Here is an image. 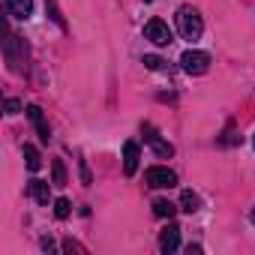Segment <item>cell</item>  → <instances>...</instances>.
<instances>
[{
  "label": "cell",
  "mask_w": 255,
  "mask_h": 255,
  "mask_svg": "<svg viewBox=\"0 0 255 255\" xmlns=\"http://www.w3.org/2000/svg\"><path fill=\"white\" fill-rule=\"evenodd\" d=\"M174 18H177V33H180L183 39L195 42V39L201 36L204 24H201V15H198V9H192V6H180Z\"/></svg>",
  "instance_id": "1"
},
{
  "label": "cell",
  "mask_w": 255,
  "mask_h": 255,
  "mask_svg": "<svg viewBox=\"0 0 255 255\" xmlns=\"http://www.w3.org/2000/svg\"><path fill=\"white\" fill-rule=\"evenodd\" d=\"M180 66H183V72L186 75H204L207 69H210V54L207 51H183V57H180Z\"/></svg>",
  "instance_id": "2"
},
{
  "label": "cell",
  "mask_w": 255,
  "mask_h": 255,
  "mask_svg": "<svg viewBox=\"0 0 255 255\" xmlns=\"http://www.w3.org/2000/svg\"><path fill=\"white\" fill-rule=\"evenodd\" d=\"M144 183L153 186V189H171V186H177V174L165 165H153V168L144 171Z\"/></svg>",
  "instance_id": "3"
},
{
  "label": "cell",
  "mask_w": 255,
  "mask_h": 255,
  "mask_svg": "<svg viewBox=\"0 0 255 255\" xmlns=\"http://www.w3.org/2000/svg\"><path fill=\"white\" fill-rule=\"evenodd\" d=\"M144 36H147L150 42H156V45H168V42H171V30H168V24H165L162 18H150V21L144 24Z\"/></svg>",
  "instance_id": "4"
},
{
  "label": "cell",
  "mask_w": 255,
  "mask_h": 255,
  "mask_svg": "<svg viewBox=\"0 0 255 255\" xmlns=\"http://www.w3.org/2000/svg\"><path fill=\"white\" fill-rule=\"evenodd\" d=\"M144 138H147V144H150V147L156 150V156H162V159H168V156L174 153V147H171L168 141H162V138H159V132L153 129V126H150V123L144 126Z\"/></svg>",
  "instance_id": "5"
},
{
  "label": "cell",
  "mask_w": 255,
  "mask_h": 255,
  "mask_svg": "<svg viewBox=\"0 0 255 255\" xmlns=\"http://www.w3.org/2000/svg\"><path fill=\"white\" fill-rule=\"evenodd\" d=\"M177 246H180V228L174 222H168V228H162V234H159V249L162 252H174Z\"/></svg>",
  "instance_id": "6"
},
{
  "label": "cell",
  "mask_w": 255,
  "mask_h": 255,
  "mask_svg": "<svg viewBox=\"0 0 255 255\" xmlns=\"http://www.w3.org/2000/svg\"><path fill=\"white\" fill-rule=\"evenodd\" d=\"M138 159H141L138 144H135V141H126V144H123V171H126V174H135Z\"/></svg>",
  "instance_id": "7"
},
{
  "label": "cell",
  "mask_w": 255,
  "mask_h": 255,
  "mask_svg": "<svg viewBox=\"0 0 255 255\" xmlns=\"http://www.w3.org/2000/svg\"><path fill=\"white\" fill-rule=\"evenodd\" d=\"M30 195H33V201L36 204H48L51 201V186H48V180H39V177H33L30 180Z\"/></svg>",
  "instance_id": "8"
},
{
  "label": "cell",
  "mask_w": 255,
  "mask_h": 255,
  "mask_svg": "<svg viewBox=\"0 0 255 255\" xmlns=\"http://www.w3.org/2000/svg\"><path fill=\"white\" fill-rule=\"evenodd\" d=\"M27 117L33 120V126H36V132H39V138H42V141H48L51 129H48V123H45V117H42V108H39V105H30V108H27Z\"/></svg>",
  "instance_id": "9"
},
{
  "label": "cell",
  "mask_w": 255,
  "mask_h": 255,
  "mask_svg": "<svg viewBox=\"0 0 255 255\" xmlns=\"http://www.w3.org/2000/svg\"><path fill=\"white\" fill-rule=\"evenodd\" d=\"M6 9H9V15H15V18H30L33 0H6Z\"/></svg>",
  "instance_id": "10"
},
{
  "label": "cell",
  "mask_w": 255,
  "mask_h": 255,
  "mask_svg": "<svg viewBox=\"0 0 255 255\" xmlns=\"http://www.w3.org/2000/svg\"><path fill=\"white\" fill-rule=\"evenodd\" d=\"M24 165L30 171H39V165H42V156H39V150L33 144H24Z\"/></svg>",
  "instance_id": "11"
},
{
  "label": "cell",
  "mask_w": 255,
  "mask_h": 255,
  "mask_svg": "<svg viewBox=\"0 0 255 255\" xmlns=\"http://www.w3.org/2000/svg\"><path fill=\"white\" fill-rule=\"evenodd\" d=\"M180 207H183L186 213H195V210L201 207V201H198V195H195L192 189H183V192H180Z\"/></svg>",
  "instance_id": "12"
},
{
  "label": "cell",
  "mask_w": 255,
  "mask_h": 255,
  "mask_svg": "<svg viewBox=\"0 0 255 255\" xmlns=\"http://www.w3.org/2000/svg\"><path fill=\"white\" fill-rule=\"evenodd\" d=\"M174 210H177V207H174L168 198H156V201H153V213H156L159 219H171V216H174Z\"/></svg>",
  "instance_id": "13"
},
{
  "label": "cell",
  "mask_w": 255,
  "mask_h": 255,
  "mask_svg": "<svg viewBox=\"0 0 255 255\" xmlns=\"http://www.w3.org/2000/svg\"><path fill=\"white\" fill-rule=\"evenodd\" d=\"M51 183L54 186H66V165H63V159L51 162Z\"/></svg>",
  "instance_id": "14"
},
{
  "label": "cell",
  "mask_w": 255,
  "mask_h": 255,
  "mask_svg": "<svg viewBox=\"0 0 255 255\" xmlns=\"http://www.w3.org/2000/svg\"><path fill=\"white\" fill-rule=\"evenodd\" d=\"M69 213H72V204H69L66 198H57V201H54V216H57V219H66Z\"/></svg>",
  "instance_id": "15"
},
{
  "label": "cell",
  "mask_w": 255,
  "mask_h": 255,
  "mask_svg": "<svg viewBox=\"0 0 255 255\" xmlns=\"http://www.w3.org/2000/svg\"><path fill=\"white\" fill-rule=\"evenodd\" d=\"M144 66H147V69H162V66H165V60H162V57H156V54H144Z\"/></svg>",
  "instance_id": "16"
},
{
  "label": "cell",
  "mask_w": 255,
  "mask_h": 255,
  "mask_svg": "<svg viewBox=\"0 0 255 255\" xmlns=\"http://www.w3.org/2000/svg\"><path fill=\"white\" fill-rule=\"evenodd\" d=\"M21 111V102L18 99H6V114H18Z\"/></svg>",
  "instance_id": "17"
},
{
  "label": "cell",
  "mask_w": 255,
  "mask_h": 255,
  "mask_svg": "<svg viewBox=\"0 0 255 255\" xmlns=\"http://www.w3.org/2000/svg\"><path fill=\"white\" fill-rule=\"evenodd\" d=\"M63 249H66V252H72V249H75V252H84V249H81L78 243H72V240H66V243H63Z\"/></svg>",
  "instance_id": "18"
},
{
  "label": "cell",
  "mask_w": 255,
  "mask_h": 255,
  "mask_svg": "<svg viewBox=\"0 0 255 255\" xmlns=\"http://www.w3.org/2000/svg\"><path fill=\"white\" fill-rule=\"evenodd\" d=\"M81 180H84V183H90V171H87V165H84V162H81Z\"/></svg>",
  "instance_id": "19"
},
{
  "label": "cell",
  "mask_w": 255,
  "mask_h": 255,
  "mask_svg": "<svg viewBox=\"0 0 255 255\" xmlns=\"http://www.w3.org/2000/svg\"><path fill=\"white\" fill-rule=\"evenodd\" d=\"M48 3H51V0H48ZM51 9H54V6H51ZM51 18H54V21H57V24L63 27V18H60V12H57V9H54V15H51Z\"/></svg>",
  "instance_id": "20"
},
{
  "label": "cell",
  "mask_w": 255,
  "mask_h": 255,
  "mask_svg": "<svg viewBox=\"0 0 255 255\" xmlns=\"http://www.w3.org/2000/svg\"><path fill=\"white\" fill-rule=\"evenodd\" d=\"M249 219H252V222H255V207H252V213H249Z\"/></svg>",
  "instance_id": "21"
},
{
  "label": "cell",
  "mask_w": 255,
  "mask_h": 255,
  "mask_svg": "<svg viewBox=\"0 0 255 255\" xmlns=\"http://www.w3.org/2000/svg\"><path fill=\"white\" fill-rule=\"evenodd\" d=\"M252 144H255V135H252Z\"/></svg>",
  "instance_id": "22"
}]
</instances>
